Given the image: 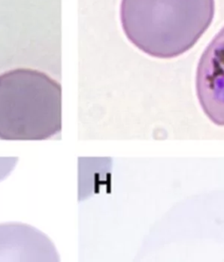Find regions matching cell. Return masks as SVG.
I'll return each instance as SVG.
<instances>
[{
  "instance_id": "1",
  "label": "cell",
  "mask_w": 224,
  "mask_h": 262,
  "mask_svg": "<svg viewBox=\"0 0 224 262\" xmlns=\"http://www.w3.org/2000/svg\"><path fill=\"white\" fill-rule=\"evenodd\" d=\"M215 0H122L128 40L146 55L171 59L198 42L212 23Z\"/></svg>"
},
{
  "instance_id": "2",
  "label": "cell",
  "mask_w": 224,
  "mask_h": 262,
  "mask_svg": "<svg viewBox=\"0 0 224 262\" xmlns=\"http://www.w3.org/2000/svg\"><path fill=\"white\" fill-rule=\"evenodd\" d=\"M61 119L57 81L32 69L0 75V140H48L61 132Z\"/></svg>"
},
{
  "instance_id": "3",
  "label": "cell",
  "mask_w": 224,
  "mask_h": 262,
  "mask_svg": "<svg viewBox=\"0 0 224 262\" xmlns=\"http://www.w3.org/2000/svg\"><path fill=\"white\" fill-rule=\"evenodd\" d=\"M195 89L203 113L215 125L224 126V27L200 56Z\"/></svg>"
}]
</instances>
